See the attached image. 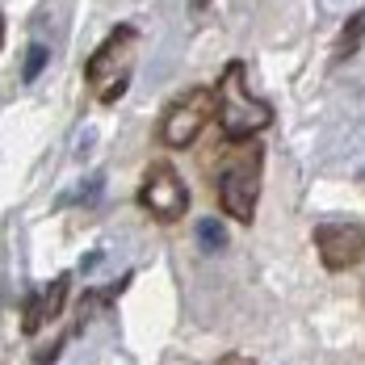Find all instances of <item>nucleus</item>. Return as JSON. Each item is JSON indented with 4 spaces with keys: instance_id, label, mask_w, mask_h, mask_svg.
I'll use <instances>...</instances> for the list:
<instances>
[{
    "instance_id": "obj_7",
    "label": "nucleus",
    "mask_w": 365,
    "mask_h": 365,
    "mask_svg": "<svg viewBox=\"0 0 365 365\" xmlns=\"http://www.w3.org/2000/svg\"><path fill=\"white\" fill-rule=\"evenodd\" d=\"M42 294V319L51 324V319H59L63 315V307H68V294H72V277L68 273H59L46 290H38Z\"/></svg>"
},
{
    "instance_id": "obj_10",
    "label": "nucleus",
    "mask_w": 365,
    "mask_h": 365,
    "mask_svg": "<svg viewBox=\"0 0 365 365\" xmlns=\"http://www.w3.org/2000/svg\"><path fill=\"white\" fill-rule=\"evenodd\" d=\"M197 244H202V248H210V252H219L222 244H227V231H222V222H219V219L197 222Z\"/></svg>"
},
{
    "instance_id": "obj_3",
    "label": "nucleus",
    "mask_w": 365,
    "mask_h": 365,
    "mask_svg": "<svg viewBox=\"0 0 365 365\" xmlns=\"http://www.w3.org/2000/svg\"><path fill=\"white\" fill-rule=\"evenodd\" d=\"M135 42H139V30H135L130 21H122V26H113L110 38L93 51V59H88V68H84V80L97 88V101H101V106H113V101L126 93Z\"/></svg>"
},
{
    "instance_id": "obj_12",
    "label": "nucleus",
    "mask_w": 365,
    "mask_h": 365,
    "mask_svg": "<svg viewBox=\"0 0 365 365\" xmlns=\"http://www.w3.org/2000/svg\"><path fill=\"white\" fill-rule=\"evenodd\" d=\"M219 365H252V361H248V357H240V353H231V357H222Z\"/></svg>"
},
{
    "instance_id": "obj_2",
    "label": "nucleus",
    "mask_w": 365,
    "mask_h": 365,
    "mask_svg": "<svg viewBox=\"0 0 365 365\" xmlns=\"http://www.w3.org/2000/svg\"><path fill=\"white\" fill-rule=\"evenodd\" d=\"M260 181H264V143L248 139V147H240V155H231L227 168L219 173V206H222V215L235 219L240 227H248V222L256 219Z\"/></svg>"
},
{
    "instance_id": "obj_4",
    "label": "nucleus",
    "mask_w": 365,
    "mask_h": 365,
    "mask_svg": "<svg viewBox=\"0 0 365 365\" xmlns=\"http://www.w3.org/2000/svg\"><path fill=\"white\" fill-rule=\"evenodd\" d=\"M215 122V88H185L181 97H173V106L160 113V143L173 147V151H185L202 139V130Z\"/></svg>"
},
{
    "instance_id": "obj_11",
    "label": "nucleus",
    "mask_w": 365,
    "mask_h": 365,
    "mask_svg": "<svg viewBox=\"0 0 365 365\" xmlns=\"http://www.w3.org/2000/svg\"><path fill=\"white\" fill-rule=\"evenodd\" d=\"M59 349H63V336H59V340H51V344H46L42 353H38V365H51L55 357H59Z\"/></svg>"
},
{
    "instance_id": "obj_8",
    "label": "nucleus",
    "mask_w": 365,
    "mask_h": 365,
    "mask_svg": "<svg viewBox=\"0 0 365 365\" xmlns=\"http://www.w3.org/2000/svg\"><path fill=\"white\" fill-rule=\"evenodd\" d=\"M361 26H365L361 13H353V17L344 21V38H340V46H336V59H353V55H357V46H361Z\"/></svg>"
},
{
    "instance_id": "obj_6",
    "label": "nucleus",
    "mask_w": 365,
    "mask_h": 365,
    "mask_svg": "<svg viewBox=\"0 0 365 365\" xmlns=\"http://www.w3.org/2000/svg\"><path fill=\"white\" fill-rule=\"evenodd\" d=\"M315 252L328 273H349L361 264V227L357 222H319L315 227Z\"/></svg>"
},
{
    "instance_id": "obj_13",
    "label": "nucleus",
    "mask_w": 365,
    "mask_h": 365,
    "mask_svg": "<svg viewBox=\"0 0 365 365\" xmlns=\"http://www.w3.org/2000/svg\"><path fill=\"white\" fill-rule=\"evenodd\" d=\"M0 42H4V17H0Z\"/></svg>"
},
{
    "instance_id": "obj_9",
    "label": "nucleus",
    "mask_w": 365,
    "mask_h": 365,
    "mask_svg": "<svg viewBox=\"0 0 365 365\" xmlns=\"http://www.w3.org/2000/svg\"><path fill=\"white\" fill-rule=\"evenodd\" d=\"M46 59H51L46 42H30V51H26V72H21V80H26V84H34V80H38V72L46 68Z\"/></svg>"
},
{
    "instance_id": "obj_1",
    "label": "nucleus",
    "mask_w": 365,
    "mask_h": 365,
    "mask_svg": "<svg viewBox=\"0 0 365 365\" xmlns=\"http://www.w3.org/2000/svg\"><path fill=\"white\" fill-rule=\"evenodd\" d=\"M215 122L227 139H256L260 130L273 126V106L252 93L244 59H231L215 84Z\"/></svg>"
},
{
    "instance_id": "obj_5",
    "label": "nucleus",
    "mask_w": 365,
    "mask_h": 365,
    "mask_svg": "<svg viewBox=\"0 0 365 365\" xmlns=\"http://www.w3.org/2000/svg\"><path fill=\"white\" fill-rule=\"evenodd\" d=\"M139 206H143L155 222H177V219H185V210H189V185H185V177L173 164L155 160V164L147 168L143 185H139Z\"/></svg>"
}]
</instances>
